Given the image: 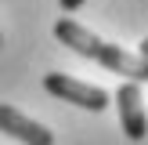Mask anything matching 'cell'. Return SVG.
I'll list each match as a JSON object with an SVG mask.
<instances>
[{"label": "cell", "instance_id": "cell-1", "mask_svg": "<svg viewBox=\"0 0 148 145\" xmlns=\"http://www.w3.org/2000/svg\"><path fill=\"white\" fill-rule=\"evenodd\" d=\"M54 36L69 51L90 58V62H101L108 72H116V76H127L130 84H148V62L141 55H130L119 44H108V40H101V36H94L90 29L79 26L76 18H58L54 22Z\"/></svg>", "mask_w": 148, "mask_h": 145}, {"label": "cell", "instance_id": "cell-2", "mask_svg": "<svg viewBox=\"0 0 148 145\" xmlns=\"http://www.w3.org/2000/svg\"><path fill=\"white\" fill-rule=\"evenodd\" d=\"M43 91L54 94V98H62V102H72V105H79V109H90V113H101V109L112 105L108 91H101V87H94V84H83V80H76V76H65V72H47V76H43Z\"/></svg>", "mask_w": 148, "mask_h": 145}, {"label": "cell", "instance_id": "cell-3", "mask_svg": "<svg viewBox=\"0 0 148 145\" xmlns=\"http://www.w3.org/2000/svg\"><path fill=\"white\" fill-rule=\"evenodd\" d=\"M116 109H119V127L130 142H145L148 138V113H145V98H141V84H119V91L112 94Z\"/></svg>", "mask_w": 148, "mask_h": 145}, {"label": "cell", "instance_id": "cell-4", "mask_svg": "<svg viewBox=\"0 0 148 145\" xmlns=\"http://www.w3.org/2000/svg\"><path fill=\"white\" fill-rule=\"evenodd\" d=\"M0 130L11 134V138H18L22 145H54V130H47L36 120H29V116L18 113L14 105H0Z\"/></svg>", "mask_w": 148, "mask_h": 145}, {"label": "cell", "instance_id": "cell-5", "mask_svg": "<svg viewBox=\"0 0 148 145\" xmlns=\"http://www.w3.org/2000/svg\"><path fill=\"white\" fill-rule=\"evenodd\" d=\"M58 4H62V11H65V14H72V11H79L87 0H58Z\"/></svg>", "mask_w": 148, "mask_h": 145}, {"label": "cell", "instance_id": "cell-6", "mask_svg": "<svg viewBox=\"0 0 148 145\" xmlns=\"http://www.w3.org/2000/svg\"><path fill=\"white\" fill-rule=\"evenodd\" d=\"M137 55H141V58H145V62H148V36H145V40H141V47H137Z\"/></svg>", "mask_w": 148, "mask_h": 145}, {"label": "cell", "instance_id": "cell-7", "mask_svg": "<svg viewBox=\"0 0 148 145\" xmlns=\"http://www.w3.org/2000/svg\"><path fill=\"white\" fill-rule=\"evenodd\" d=\"M0 44H4V33H0Z\"/></svg>", "mask_w": 148, "mask_h": 145}]
</instances>
